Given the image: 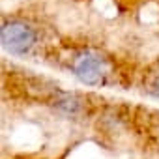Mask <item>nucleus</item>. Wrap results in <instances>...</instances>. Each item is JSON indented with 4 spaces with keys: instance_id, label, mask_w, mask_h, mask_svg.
Instances as JSON below:
<instances>
[{
    "instance_id": "2",
    "label": "nucleus",
    "mask_w": 159,
    "mask_h": 159,
    "mask_svg": "<svg viewBox=\"0 0 159 159\" xmlns=\"http://www.w3.org/2000/svg\"><path fill=\"white\" fill-rule=\"evenodd\" d=\"M0 41L2 49L13 56H26L38 45V30L21 19L6 21L0 30Z\"/></svg>"
},
{
    "instance_id": "3",
    "label": "nucleus",
    "mask_w": 159,
    "mask_h": 159,
    "mask_svg": "<svg viewBox=\"0 0 159 159\" xmlns=\"http://www.w3.org/2000/svg\"><path fill=\"white\" fill-rule=\"evenodd\" d=\"M51 105L60 116L66 118H79L86 112V99L77 92L56 90L51 98Z\"/></svg>"
},
{
    "instance_id": "4",
    "label": "nucleus",
    "mask_w": 159,
    "mask_h": 159,
    "mask_svg": "<svg viewBox=\"0 0 159 159\" xmlns=\"http://www.w3.org/2000/svg\"><path fill=\"white\" fill-rule=\"evenodd\" d=\"M25 133H26V131H25V125L17 127V129H15V135H13V140H15L17 146L23 148V150H36V148L41 144V140H43L41 129L36 127V125H28V135H25Z\"/></svg>"
},
{
    "instance_id": "6",
    "label": "nucleus",
    "mask_w": 159,
    "mask_h": 159,
    "mask_svg": "<svg viewBox=\"0 0 159 159\" xmlns=\"http://www.w3.org/2000/svg\"><path fill=\"white\" fill-rule=\"evenodd\" d=\"M144 92L155 99H159V69H153L144 79Z\"/></svg>"
},
{
    "instance_id": "5",
    "label": "nucleus",
    "mask_w": 159,
    "mask_h": 159,
    "mask_svg": "<svg viewBox=\"0 0 159 159\" xmlns=\"http://www.w3.org/2000/svg\"><path fill=\"white\" fill-rule=\"evenodd\" d=\"M56 23H58L60 30H77L83 25V15H81V11H79L77 8L67 6V8H64L58 13Z\"/></svg>"
},
{
    "instance_id": "1",
    "label": "nucleus",
    "mask_w": 159,
    "mask_h": 159,
    "mask_svg": "<svg viewBox=\"0 0 159 159\" xmlns=\"http://www.w3.org/2000/svg\"><path fill=\"white\" fill-rule=\"evenodd\" d=\"M69 69L77 81L86 86H103L111 77L109 60L92 49L77 51L69 60Z\"/></svg>"
}]
</instances>
